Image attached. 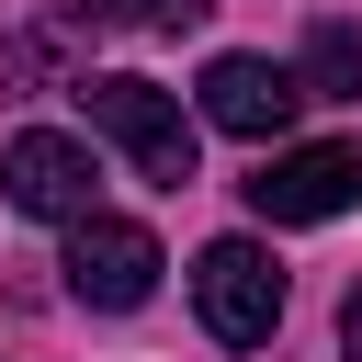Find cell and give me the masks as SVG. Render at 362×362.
Listing matches in <instances>:
<instances>
[{
	"label": "cell",
	"mask_w": 362,
	"mask_h": 362,
	"mask_svg": "<svg viewBox=\"0 0 362 362\" xmlns=\"http://www.w3.org/2000/svg\"><path fill=\"white\" fill-rule=\"evenodd\" d=\"M294 113H305V79H294L283 57H215V68H204V124H215V136L272 147Z\"/></svg>",
	"instance_id": "cell-6"
},
{
	"label": "cell",
	"mask_w": 362,
	"mask_h": 362,
	"mask_svg": "<svg viewBox=\"0 0 362 362\" xmlns=\"http://www.w3.org/2000/svg\"><path fill=\"white\" fill-rule=\"evenodd\" d=\"M362 204V136H317V147H272L249 170V215L260 226H328Z\"/></svg>",
	"instance_id": "cell-2"
},
{
	"label": "cell",
	"mask_w": 362,
	"mask_h": 362,
	"mask_svg": "<svg viewBox=\"0 0 362 362\" xmlns=\"http://www.w3.org/2000/svg\"><path fill=\"white\" fill-rule=\"evenodd\" d=\"M79 113H90V124H102V136H113V147L158 181V192H181V181H192V113H181L158 79H136V68L79 79Z\"/></svg>",
	"instance_id": "cell-1"
},
{
	"label": "cell",
	"mask_w": 362,
	"mask_h": 362,
	"mask_svg": "<svg viewBox=\"0 0 362 362\" xmlns=\"http://www.w3.org/2000/svg\"><path fill=\"white\" fill-rule=\"evenodd\" d=\"M339 351L362 362V283H351V305H339Z\"/></svg>",
	"instance_id": "cell-9"
},
{
	"label": "cell",
	"mask_w": 362,
	"mask_h": 362,
	"mask_svg": "<svg viewBox=\"0 0 362 362\" xmlns=\"http://www.w3.org/2000/svg\"><path fill=\"white\" fill-rule=\"evenodd\" d=\"M192 305H204V328H215L226 351H260V339L283 328V272H272V249H260V238H215V249L192 260Z\"/></svg>",
	"instance_id": "cell-3"
},
{
	"label": "cell",
	"mask_w": 362,
	"mask_h": 362,
	"mask_svg": "<svg viewBox=\"0 0 362 362\" xmlns=\"http://www.w3.org/2000/svg\"><path fill=\"white\" fill-rule=\"evenodd\" d=\"M0 192H11L23 215H45V226H79L90 192H102V158H90L79 136H57V124H23V136L0 147Z\"/></svg>",
	"instance_id": "cell-4"
},
{
	"label": "cell",
	"mask_w": 362,
	"mask_h": 362,
	"mask_svg": "<svg viewBox=\"0 0 362 362\" xmlns=\"http://www.w3.org/2000/svg\"><path fill=\"white\" fill-rule=\"evenodd\" d=\"M68 294L102 305V317L147 305V294H158V238L124 226V215H79V226H68Z\"/></svg>",
	"instance_id": "cell-5"
},
{
	"label": "cell",
	"mask_w": 362,
	"mask_h": 362,
	"mask_svg": "<svg viewBox=\"0 0 362 362\" xmlns=\"http://www.w3.org/2000/svg\"><path fill=\"white\" fill-rule=\"evenodd\" d=\"M79 23H147V34H158L170 0H79Z\"/></svg>",
	"instance_id": "cell-8"
},
{
	"label": "cell",
	"mask_w": 362,
	"mask_h": 362,
	"mask_svg": "<svg viewBox=\"0 0 362 362\" xmlns=\"http://www.w3.org/2000/svg\"><path fill=\"white\" fill-rule=\"evenodd\" d=\"M294 79H305V102H351V90H362V23H317Z\"/></svg>",
	"instance_id": "cell-7"
}]
</instances>
